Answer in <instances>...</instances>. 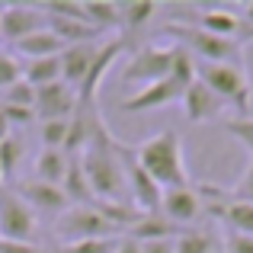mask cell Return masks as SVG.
Segmentation results:
<instances>
[{"mask_svg":"<svg viewBox=\"0 0 253 253\" xmlns=\"http://www.w3.org/2000/svg\"><path fill=\"white\" fill-rule=\"evenodd\" d=\"M125 144L106 131V122L93 131L90 144L81 151L84 176L93 189V202H128V183H125Z\"/></svg>","mask_w":253,"mask_h":253,"instance_id":"obj_1","label":"cell"},{"mask_svg":"<svg viewBox=\"0 0 253 253\" xmlns=\"http://www.w3.org/2000/svg\"><path fill=\"white\" fill-rule=\"evenodd\" d=\"M135 161L161 189H183V186H192L189 183V170H186L183 138H179V131H173V128L144 138V141L135 148Z\"/></svg>","mask_w":253,"mask_h":253,"instance_id":"obj_2","label":"cell"},{"mask_svg":"<svg viewBox=\"0 0 253 253\" xmlns=\"http://www.w3.org/2000/svg\"><path fill=\"white\" fill-rule=\"evenodd\" d=\"M164 36L173 39V45L186 48L196 61H211V64H237L241 68L244 61V45L241 42H231V39L221 36H211V32L199 29V26L189 23H167L164 26Z\"/></svg>","mask_w":253,"mask_h":253,"instance_id":"obj_3","label":"cell"},{"mask_svg":"<svg viewBox=\"0 0 253 253\" xmlns=\"http://www.w3.org/2000/svg\"><path fill=\"white\" fill-rule=\"evenodd\" d=\"M196 77L221 99L224 106H234L241 112V119L247 116L250 109V99H253V90H250V77L244 68L237 64H211V61H196Z\"/></svg>","mask_w":253,"mask_h":253,"instance_id":"obj_4","label":"cell"},{"mask_svg":"<svg viewBox=\"0 0 253 253\" xmlns=\"http://www.w3.org/2000/svg\"><path fill=\"white\" fill-rule=\"evenodd\" d=\"M36 231H39V218L29 209V202L13 186H3L0 189V241L36 244Z\"/></svg>","mask_w":253,"mask_h":253,"instance_id":"obj_5","label":"cell"},{"mask_svg":"<svg viewBox=\"0 0 253 253\" xmlns=\"http://www.w3.org/2000/svg\"><path fill=\"white\" fill-rule=\"evenodd\" d=\"M179 55V45H144L131 55L128 68H125V84H138V90L148 84H157L164 77L173 74V64H176Z\"/></svg>","mask_w":253,"mask_h":253,"instance_id":"obj_6","label":"cell"},{"mask_svg":"<svg viewBox=\"0 0 253 253\" xmlns=\"http://www.w3.org/2000/svg\"><path fill=\"white\" fill-rule=\"evenodd\" d=\"M58 237L61 244L71 241H90V237H122L103 215L96 211V205H71L68 211L58 215Z\"/></svg>","mask_w":253,"mask_h":253,"instance_id":"obj_7","label":"cell"},{"mask_svg":"<svg viewBox=\"0 0 253 253\" xmlns=\"http://www.w3.org/2000/svg\"><path fill=\"white\" fill-rule=\"evenodd\" d=\"M48 19L39 10V3H10L0 6V42H6L13 48L16 42L29 39L32 32L45 29Z\"/></svg>","mask_w":253,"mask_h":253,"instance_id":"obj_8","label":"cell"},{"mask_svg":"<svg viewBox=\"0 0 253 253\" xmlns=\"http://www.w3.org/2000/svg\"><path fill=\"white\" fill-rule=\"evenodd\" d=\"M186 86H189L186 81H179L176 74H170V77H164V81L148 84V86H141L138 93H131L128 99H122V103H119V109H122V112H151V109H164V106L179 103V99H183Z\"/></svg>","mask_w":253,"mask_h":253,"instance_id":"obj_9","label":"cell"},{"mask_svg":"<svg viewBox=\"0 0 253 253\" xmlns=\"http://www.w3.org/2000/svg\"><path fill=\"white\" fill-rule=\"evenodd\" d=\"M125 183H128V202L135 205L141 215H157L161 211V199L164 189L148 176L135 161V151H125Z\"/></svg>","mask_w":253,"mask_h":253,"instance_id":"obj_10","label":"cell"},{"mask_svg":"<svg viewBox=\"0 0 253 253\" xmlns=\"http://www.w3.org/2000/svg\"><path fill=\"white\" fill-rule=\"evenodd\" d=\"M202 199L205 202V211H211L215 218H221L228 231H241V234H250L253 237V205H244V202H234L228 192L215 189V186H202Z\"/></svg>","mask_w":253,"mask_h":253,"instance_id":"obj_11","label":"cell"},{"mask_svg":"<svg viewBox=\"0 0 253 253\" xmlns=\"http://www.w3.org/2000/svg\"><path fill=\"white\" fill-rule=\"evenodd\" d=\"M205 211V199L199 189L192 186H183V189H164V199H161V211L157 215L167 218L170 224H176L179 231L186 224H192L196 218H202Z\"/></svg>","mask_w":253,"mask_h":253,"instance_id":"obj_12","label":"cell"},{"mask_svg":"<svg viewBox=\"0 0 253 253\" xmlns=\"http://www.w3.org/2000/svg\"><path fill=\"white\" fill-rule=\"evenodd\" d=\"M81 106V96H77L74 86H68L64 81L39 86L36 90V116L42 122H55V119H71Z\"/></svg>","mask_w":253,"mask_h":253,"instance_id":"obj_13","label":"cell"},{"mask_svg":"<svg viewBox=\"0 0 253 253\" xmlns=\"http://www.w3.org/2000/svg\"><path fill=\"white\" fill-rule=\"evenodd\" d=\"M179 106H183V116L189 119L192 125L211 122V119H218V116H221V109H224V103H221V99H218L202 81H199V77H196L189 86H186V93H183V99H179Z\"/></svg>","mask_w":253,"mask_h":253,"instance_id":"obj_14","label":"cell"},{"mask_svg":"<svg viewBox=\"0 0 253 253\" xmlns=\"http://www.w3.org/2000/svg\"><path fill=\"white\" fill-rule=\"evenodd\" d=\"M122 48H125V39L122 36H116V39H103V45H99V51H96V58H93V68H90V74H86V81L81 86V103H96V93H99V84H103V77H106V71L116 64V58L122 55Z\"/></svg>","mask_w":253,"mask_h":253,"instance_id":"obj_15","label":"cell"},{"mask_svg":"<svg viewBox=\"0 0 253 253\" xmlns=\"http://www.w3.org/2000/svg\"><path fill=\"white\" fill-rule=\"evenodd\" d=\"M99 45L103 42H84V45H68V48L61 51V81L68 86H74L77 93H81L86 74H90Z\"/></svg>","mask_w":253,"mask_h":253,"instance_id":"obj_16","label":"cell"},{"mask_svg":"<svg viewBox=\"0 0 253 253\" xmlns=\"http://www.w3.org/2000/svg\"><path fill=\"white\" fill-rule=\"evenodd\" d=\"M13 189L29 202L32 211H48V215H61V211L71 209V202L64 199L61 186H48V183H39V179H26V183H16Z\"/></svg>","mask_w":253,"mask_h":253,"instance_id":"obj_17","label":"cell"},{"mask_svg":"<svg viewBox=\"0 0 253 253\" xmlns=\"http://www.w3.org/2000/svg\"><path fill=\"white\" fill-rule=\"evenodd\" d=\"M64 48H68V45H64L61 39H58L55 32L48 29V26H45V29H39V32H32L29 39H23V42L13 45V51H16L19 61H36V58H55V55H61Z\"/></svg>","mask_w":253,"mask_h":253,"instance_id":"obj_18","label":"cell"},{"mask_svg":"<svg viewBox=\"0 0 253 253\" xmlns=\"http://www.w3.org/2000/svg\"><path fill=\"white\" fill-rule=\"evenodd\" d=\"M68 164H71V154L42 148V151L36 154V161H32V179H39V183H48V186H61L64 173H68Z\"/></svg>","mask_w":253,"mask_h":253,"instance_id":"obj_19","label":"cell"},{"mask_svg":"<svg viewBox=\"0 0 253 253\" xmlns=\"http://www.w3.org/2000/svg\"><path fill=\"white\" fill-rule=\"evenodd\" d=\"M61 192H64V199H68L71 205H90L93 202V189H90V183H86V176H84L81 157H71L68 173H64V179H61Z\"/></svg>","mask_w":253,"mask_h":253,"instance_id":"obj_20","label":"cell"},{"mask_svg":"<svg viewBox=\"0 0 253 253\" xmlns=\"http://www.w3.org/2000/svg\"><path fill=\"white\" fill-rule=\"evenodd\" d=\"M23 81L39 90V86H48L61 81V55L55 58H36V61H23Z\"/></svg>","mask_w":253,"mask_h":253,"instance_id":"obj_21","label":"cell"},{"mask_svg":"<svg viewBox=\"0 0 253 253\" xmlns=\"http://www.w3.org/2000/svg\"><path fill=\"white\" fill-rule=\"evenodd\" d=\"M84 16L93 29H99L106 36V29H122V6L119 3H96L86 0L84 3Z\"/></svg>","mask_w":253,"mask_h":253,"instance_id":"obj_22","label":"cell"},{"mask_svg":"<svg viewBox=\"0 0 253 253\" xmlns=\"http://www.w3.org/2000/svg\"><path fill=\"white\" fill-rule=\"evenodd\" d=\"M215 247H218V237L202 228H186L173 241V253H215Z\"/></svg>","mask_w":253,"mask_h":253,"instance_id":"obj_23","label":"cell"},{"mask_svg":"<svg viewBox=\"0 0 253 253\" xmlns=\"http://www.w3.org/2000/svg\"><path fill=\"white\" fill-rule=\"evenodd\" d=\"M19 164H23V135L10 131L0 141V170H3V176H13Z\"/></svg>","mask_w":253,"mask_h":253,"instance_id":"obj_24","label":"cell"},{"mask_svg":"<svg viewBox=\"0 0 253 253\" xmlns=\"http://www.w3.org/2000/svg\"><path fill=\"white\" fill-rule=\"evenodd\" d=\"M23 81V61L16 58V51L13 48H3L0 45V93L10 90L13 84Z\"/></svg>","mask_w":253,"mask_h":253,"instance_id":"obj_25","label":"cell"},{"mask_svg":"<svg viewBox=\"0 0 253 253\" xmlns=\"http://www.w3.org/2000/svg\"><path fill=\"white\" fill-rule=\"evenodd\" d=\"M122 6V29H141L157 16V3H119Z\"/></svg>","mask_w":253,"mask_h":253,"instance_id":"obj_26","label":"cell"},{"mask_svg":"<svg viewBox=\"0 0 253 253\" xmlns=\"http://www.w3.org/2000/svg\"><path fill=\"white\" fill-rule=\"evenodd\" d=\"M68 122H71V119H55V122H42V128H39L42 148H48V151H64V144H68Z\"/></svg>","mask_w":253,"mask_h":253,"instance_id":"obj_27","label":"cell"},{"mask_svg":"<svg viewBox=\"0 0 253 253\" xmlns=\"http://www.w3.org/2000/svg\"><path fill=\"white\" fill-rule=\"evenodd\" d=\"M119 237H90V241H71L61 244L58 253H116Z\"/></svg>","mask_w":253,"mask_h":253,"instance_id":"obj_28","label":"cell"},{"mask_svg":"<svg viewBox=\"0 0 253 253\" xmlns=\"http://www.w3.org/2000/svg\"><path fill=\"white\" fill-rule=\"evenodd\" d=\"M0 103H3V106H19V109H32V112H36V90H32L26 81H19V84H13L10 90L0 93Z\"/></svg>","mask_w":253,"mask_h":253,"instance_id":"obj_29","label":"cell"},{"mask_svg":"<svg viewBox=\"0 0 253 253\" xmlns=\"http://www.w3.org/2000/svg\"><path fill=\"white\" fill-rule=\"evenodd\" d=\"M221 247H224V253H253V237L241 234V231H224Z\"/></svg>","mask_w":253,"mask_h":253,"instance_id":"obj_30","label":"cell"},{"mask_svg":"<svg viewBox=\"0 0 253 253\" xmlns=\"http://www.w3.org/2000/svg\"><path fill=\"white\" fill-rule=\"evenodd\" d=\"M224 128H228L234 138H241V141L250 148V154H253V119H250V116H244V119H228V122H224Z\"/></svg>","mask_w":253,"mask_h":253,"instance_id":"obj_31","label":"cell"},{"mask_svg":"<svg viewBox=\"0 0 253 253\" xmlns=\"http://www.w3.org/2000/svg\"><path fill=\"white\" fill-rule=\"evenodd\" d=\"M234 202H244V205H253V161H250V167H247V173L241 176V183L234 186V189L228 192Z\"/></svg>","mask_w":253,"mask_h":253,"instance_id":"obj_32","label":"cell"},{"mask_svg":"<svg viewBox=\"0 0 253 253\" xmlns=\"http://www.w3.org/2000/svg\"><path fill=\"white\" fill-rule=\"evenodd\" d=\"M173 241L176 237H167V241H138V244H141V253H173Z\"/></svg>","mask_w":253,"mask_h":253,"instance_id":"obj_33","label":"cell"},{"mask_svg":"<svg viewBox=\"0 0 253 253\" xmlns=\"http://www.w3.org/2000/svg\"><path fill=\"white\" fill-rule=\"evenodd\" d=\"M0 253H45L39 244H10V241H0Z\"/></svg>","mask_w":253,"mask_h":253,"instance_id":"obj_34","label":"cell"},{"mask_svg":"<svg viewBox=\"0 0 253 253\" xmlns=\"http://www.w3.org/2000/svg\"><path fill=\"white\" fill-rule=\"evenodd\" d=\"M116 253H141V244L135 241V237H119V244H116Z\"/></svg>","mask_w":253,"mask_h":253,"instance_id":"obj_35","label":"cell"},{"mask_svg":"<svg viewBox=\"0 0 253 253\" xmlns=\"http://www.w3.org/2000/svg\"><path fill=\"white\" fill-rule=\"evenodd\" d=\"M237 13H241V19H244V23H247L250 29H253V3H244V6H241Z\"/></svg>","mask_w":253,"mask_h":253,"instance_id":"obj_36","label":"cell"}]
</instances>
